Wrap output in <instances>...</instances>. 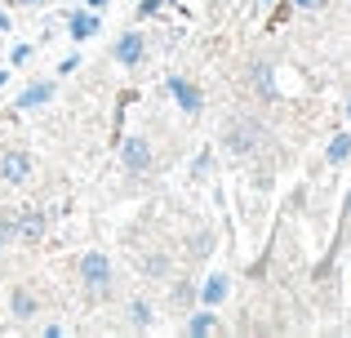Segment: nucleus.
Wrapping results in <instances>:
<instances>
[{
	"label": "nucleus",
	"instance_id": "17",
	"mask_svg": "<svg viewBox=\"0 0 351 338\" xmlns=\"http://www.w3.org/2000/svg\"><path fill=\"white\" fill-rule=\"evenodd\" d=\"M160 9V0H143V14H156Z\"/></svg>",
	"mask_w": 351,
	"mask_h": 338
},
{
	"label": "nucleus",
	"instance_id": "19",
	"mask_svg": "<svg viewBox=\"0 0 351 338\" xmlns=\"http://www.w3.org/2000/svg\"><path fill=\"white\" fill-rule=\"evenodd\" d=\"M0 85H5V71H0Z\"/></svg>",
	"mask_w": 351,
	"mask_h": 338
},
{
	"label": "nucleus",
	"instance_id": "2",
	"mask_svg": "<svg viewBox=\"0 0 351 338\" xmlns=\"http://www.w3.org/2000/svg\"><path fill=\"white\" fill-rule=\"evenodd\" d=\"M258 125L254 121H236V125H227V152H254L258 147Z\"/></svg>",
	"mask_w": 351,
	"mask_h": 338
},
{
	"label": "nucleus",
	"instance_id": "21",
	"mask_svg": "<svg viewBox=\"0 0 351 338\" xmlns=\"http://www.w3.org/2000/svg\"><path fill=\"white\" fill-rule=\"evenodd\" d=\"M347 116H351V107H347Z\"/></svg>",
	"mask_w": 351,
	"mask_h": 338
},
{
	"label": "nucleus",
	"instance_id": "5",
	"mask_svg": "<svg viewBox=\"0 0 351 338\" xmlns=\"http://www.w3.org/2000/svg\"><path fill=\"white\" fill-rule=\"evenodd\" d=\"M125 165L134 169V173H147V169H152V147H147V138H138V134H134V138L125 143Z\"/></svg>",
	"mask_w": 351,
	"mask_h": 338
},
{
	"label": "nucleus",
	"instance_id": "12",
	"mask_svg": "<svg viewBox=\"0 0 351 338\" xmlns=\"http://www.w3.org/2000/svg\"><path fill=\"white\" fill-rule=\"evenodd\" d=\"M347 156H351V138H347V134H338V138L329 143V160L338 165V160H347Z\"/></svg>",
	"mask_w": 351,
	"mask_h": 338
},
{
	"label": "nucleus",
	"instance_id": "3",
	"mask_svg": "<svg viewBox=\"0 0 351 338\" xmlns=\"http://www.w3.org/2000/svg\"><path fill=\"white\" fill-rule=\"evenodd\" d=\"M165 89H169V94L178 98V107H182L187 116H196V112H200V89L191 85V80H182V76H169V80H165Z\"/></svg>",
	"mask_w": 351,
	"mask_h": 338
},
{
	"label": "nucleus",
	"instance_id": "15",
	"mask_svg": "<svg viewBox=\"0 0 351 338\" xmlns=\"http://www.w3.org/2000/svg\"><path fill=\"white\" fill-rule=\"evenodd\" d=\"M254 76H258V89H263V94H267V98H271V94H276V89H271V76H267V67H258V71H254Z\"/></svg>",
	"mask_w": 351,
	"mask_h": 338
},
{
	"label": "nucleus",
	"instance_id": "11",
	"mask_svg": "<svg viewBox=\"0 0 351 338\" xmlns=\"http://www.w3.org/2000/svg\"><path fill=\"white\" fill-rule=\"evenodd\" d=\"M200 298H205L209 307H214V303H223V298H227V276H209V285L200 289Z\"/></svg>",
	"mask_w": 351,
	"mask_h": 338
},
{
	"label": "nucleus",
	"instance_id": "6",
	"mask_svg": "<svg viewBox=\"0 0 351 338\" xmlns=\"http://www.w3.org/2000/svg\"><path fill=\"white\" fill-rule=\"evenodd\" d=\"M138 58H143V36H138V32L120 36V40H116V62H120V67H134Z\"/></svg>",
	"mask_w": 351,
	"mask_h": 338
},
{
	"label": "nucleus",
	"instance_id": "4",
	"mask_svg": "<svg viewBox=\"0 0 351 338\" xmlns=\"http://www.w3.org/2000/svg\"><path fill=\"white\" fill-rule=\"evenodd\" d=\"M27 173H32L27 152H5V156H0V178H5V182H23Z\"/></svg>",
	"mask_w": 351,
	"mask_h": 338
},
{
	"label": "nucleus",
	"instance_id": "14",
	"mask_svg": "<svg viewBox=\"0 0 351 338\" xmlns=\"http://www.w3.org/2000/svg\"><path fill=\"white\" fill-rule=\"evenodd\" d=\"M187 330H191V334H209V330H214V316H205V312H200L196 321L187 325Z\"/></svg>",
	"mask_w": 351,
	"mask_h": 338
},
{
	"label": "nucleus",
	"instance_id": "18",
	"mask_svg": "<svg viewBox=\"0 0 351 338\" xmlns=\"http://www.w3.org/2000/svg\"><path fill=\"white\" fill-rule=\"evenodd\" d=\"M293 5H302V9H316V5H320V0H293Z\"/></svg>",
	"mask_w": 351,
	"mask_h": 338
},
{
	"label": "nucleus",
	"instance_id": "10",
	"mask_svg": "<svg viewBox=\"0 0 351 338\" xmlns=\"http://www.w3.org/2000/svg\"><path fill=\"white\" fill-rule=\"evenodd\" d=\"M9 307H14L18 321H32V316H36V294H27V289H14V294H9Z\"/></svg>",
	"mask_w": 351,
	"mask_h": 338
},
{
	"label": "nucleus",
	"instance_id": "8",
	"mask_svg": "<svg viewBox=\"0 0 351 338\" xmlns=\"http://www.w3.org/2000/svg\"><path fill=\"white\" fill-rule=\"evenodd\" d=\"M40 232H45V214H23L14 223V236H23V241H40Z\"/></svg>",
	"mask_w": 351,
	"mask_h": 338
},
{
	"label": "nucleus",
	"instance_id": "1",
	"mask_svg": "<svg viewBox=\"0 0 351 338\" xmlns=\"http://www.w3.org/2000/svg\"><path fill=\"white\" fill-rule=\"evenodd\" d=\"M80 276H85V285L94 289V294H107V289H112V263H107L103 254H85V258H80Z\"/></svg>",
	"mask_w": 351,
	"mask_h": 338
},
{
	"label": "nucleus",
	"instance_id": "9",
	"mask_svg": "<svg viewBox=\"0 0 351 338\" xmlns=\"http://www.w3.org/2000/svg\"><path fill=\"white\" fill-rule=\"evenodd\" d=\"M98 32V14H89V9H80V14H71V40H85V36Z\"/></svg>",
	"mask_w": 351,
	"mask_h": 338
},
{
	"label": "nucleus",
	"instance_id": "7",
	"mask_svg": "<svg viewBox=\"0 0 351 338\" xmlns=\"http://www.w3.org/2000/svg\"><path fill=\"white\" fill-rule=\"evenodd\" d=\"M49 98H53V80H36V85H27L23 94H18V107H23V112L27 107H45Z\"/></svg>",
	"mask_w": 351,
	"mask_h": 338
},
{
	"label": "nucleus",
	"instance_id": "20",
	"mask_svg": "<svg viewBox=\"0 0 351 338\" xmlns=\"http://www.w3.org/2000/svg\"><path fill=\"white\" fill-rule=\"evenodd\" d=\"M0 32H5V18H0Z\"/></svg>",
	"mask_w": 351,
	"mask_h": 338
},
{
	"label": "nucleus",
	"instance_id": "16",
	"mask_svg": "<svg viewBox=\"0 0 351 338\" xmlns=\"http://www.w3.org/2000/svg\"><path fill=\"white\" fill-rule=\"evenodd\" d=\"M14 236V223H0V250H5V241Z\"/></svg>",
	"mask_w": 351,
	"mask_h": 338
},
{
	"label": "nucleus",
	"instance_id": "13",
	"mask_svg": "<svg viewBox=\"0 0 351 338\" xmlns=\"http://www.w3.org/2000/svg\"><path fill=\"white\" fill-rule=\"evenodd\" d=\"M129 316H134V325H152V307H147V303H134Z\"/></svg>",
	"mask_w": 351,
	"mask_h": 338
}]
</instances>
